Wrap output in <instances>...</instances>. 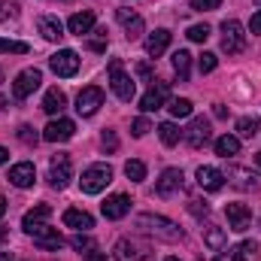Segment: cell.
I'll return each mask as SVG.
<instances>
[{
  "mask_svg": "<svg viewBox=\"0 0 261 261\" xmlns=\"http://www.w3.org/2000/svg\"><path fill=\"white\" fill-rule=\"evenodd\" d=\"M134 225H137V231H143V234H149V237H155V240H164V243H176V240H182V228H179L176 222L164 219V216L143 213V216H137Z\"/></svg>",
  "mask_w": 261,
  "mask_h": 261,
  "instance_id": "6da1fadb",
  "label": "cell"
},
{
  "mask_svg": "<svg viewBox=\"0 0 261 261\" xmlns=\"http://www.w3.org/2000/svg\"><path fill=\"white\" fill-rule=\"evenodd\" d=\"M110 182H113V167H110V164H91V167L82 173L79 189H82L85 195H97V192H103Z\"/></svg>",
  "mask_w": 261,
  "mask_h": 261,
  "instance_id": "7a4b0ae2",
  "label": "cell"
},
{
  "mask_svg": "<svg viewBox=\"0 0 261 261\" xmlns=\"http://www.w3.org/2000/svg\"><path fill=\"white\" fill-rule=\"evenodd\" d=\"M222 49L228 55H240L246 49V34H243V24L237 18H225L222 21Z\"/></svg>",
  "mask_w": 261,
  "mask_h": 261,
  "instance_id": "3957f363",
  "label": "cell"
},
{
  "mask_svg": "<svg viewBox=\"0 0 261 261\" xmlns=\"http://www.w3.org/2000/svg\"><path fill=\"white\" fill-rule=\"evenodd\" d=\"M110 85H113V91H116V97L119 100H134V94H137V85H134V79H130L128 73L122 70V61L119 58H113L110 61Z\"/></svg>",
  "mask_w": 261,
  "mask_h": 261,
  "instance_id": "277c9868",
  "label": "cell"
},
{
  "mask_svg": "<svg viewBox=\"0 0 261 261\" xmlns=\"http://www.w3.org/2000/svg\"><path fill=\"white\" fill-rule=\"evenodd\" d=\"M40 82H43V73H40L37 67H28V70H21V73L15 76V82H12V97H15V100H24V97H31V94L40 88Z\"/></svg>",
  "mask_w": 261,
  "mask_h": 261,
  "instance_id": "5b68a950",
  "label": "cell"
},
{
  "mask_svg": "<svg viewBox=\"0 0 261 261\" xmlns=\"http://www.w3.org/2000/svg\"><path fill=\"white\" fill-rule=\"evenodd\" d=\"M70 176H73V170H70V155H67V152L52 155V161H49V182H52V189H67Z\"/></svg>",
  "mask_w": 261,
  "mask_h": 261,
  "instance_id": "8992f818",
  "label": "cell"
},
{
  "mask_svg": "<svg viewBox=\"0 0 261 261\" xmlns=\"http://www.w3.org/2000/svg\"><path fill=\"white\" fill-rule=\"evenodd\" d=\"M170 97V82H161V79H155V85L140 97V110L143 113H155V110H161L164 107V100Z\"/></svg>",
  "mask_w": 261,
  "mask_h": 261,
  "instance_id": "52a82bcc",
  "label": "cell"
},
{
  "mask_svg": "<svg viewBox=\"0 0 261 261\" xmlns=\"http://www.w3.org/2000/svg\"><path fill=\"white\" fill-rule=\"evenodd\" d=\"M100 107H103V91L97 85H85L76 97V113L79 116H94Z\"/></svg>",
  "mask_w": 261,
  "mask_h": 261,
  "instance_id": "ba28073f",
  "label": "cell"
},
{
  "mask_svg": "<svg viewBox=\"0 0 261 261\" xmlns=\"http://www.w3.org/2000/svg\"><path fill=\"white\" fill-rule=\"evenodd\" d=\"M225 216H228V228L243 234L252 225V210L246 203H225Z\"/></svg>",
  "mask_w": 261,
  "mask_h": 261,
  "instance_id": "9c48e42d",
  "label": "cell"
},
{
  "mask_svg": "<svg viewBox=\"0 0 261 261\" xmlns=\"http://www.w3.org/2000/svg\"><path fill=\"white\" fill-rule=\"evenodd\" d=\"M49 67L58 73V76H76L79 73V55L73 52V49H61V52H55L52 58H49Z\"/></svg>",
  "mask_w": 261,
  "mask_h": 261,
  "instance_id": "30bf717a",
  "label": "cell"
},
{
  "mask_svg": "<svg viewBox=\"0 0 261 261\" xmlns=\"http://www.w3.org/2000/svg\"><path fill=\"white\" fill-rule=\"evenodd\" d=\"M225 179H231V186L240 189V192H258L261 189V176L252 173V170H246V167H228Z\"/></svg>",
  "mask_w": 261,
  "mask_h": 261,
  "instance_id": "8fae6325",
  "label": "cell"
},
{
  "mask_svg": "<svg viewBox=\"0 0 261 261\" xmlns=\"http://www.w3.org/2000/svg\"><path fill=\"white\" fill-rule=\"evenodd\" d=\"M73 134H76V125H73L70 119H52V122L43 128V140H46V143H67Z\"/></svg>",
  "mask_w": 261,
  "mask_h": 261,
  "instance_id": "7c38bea8",
  "label": "cell"
},
{
  "mask_svg": "<svg viewBox=\"0 0 261 261\" xmlns=\"http://www.w3.org/2000/svg\"><path fill=\"white\" fill-rule=\"evenodd\" d=\"M182 179H186V176H182V170H179V167H167V170L161 173V179L155 182V195H158V197H170L173 192H179V189H182Z\"/></svg>",
  "mask_w": 261,
  "mask_h": 261,
  "instance_id": "4fadbf2b",
  "label": "cell"
},
{
  "mask_svg": "<svg viewBox=\"0 0 261 261\" xmlns=\"http://www.w3.org/2000/svg\"><path fill=\"white\" fill-rule=\"evenodd\" d=\"M210 137H213V130H210V122H206V119H195V122L189 125V130L182 134V140H186L192 149H203V146L210 143Z\"/></svg>",
  "mask_w": 261,
  "mask_h": 261,
  "instance_id": "5bb4252c",
  "label": "cell"
},
{
  "mask_svg": "<svg viewBox=\"0 0 261 261\" xmlns=\"http://www.w3.org/2000/svg\"><path fill=\"white\" fill-rule=\"evenodd\" d=\"M31 237H34V246H40V249H46V252H58V249L64 246V237L58 234V228H49V225H43V228L34 231Z\"/></svg>",
  "mask_w": 261,
  "mask_h": 261,
  "instance_id": "9a60e30c",
  "label": "cell"
},
{
  "mask_svg": "<svg viewBox=\"0 0 261 261\" xmlns=\"http://www.w3.org/2000/svg\"><path fill=\"white\" fill-rule=\"evenodd\" d=\"M52 216V206L49 203H37L34 210H28L24 213V219H21V228L28 231V234H34V231H40L43 225H46V219Z\"/></svg>",
  "mask_w": 261,
  "mask_h": 261,
  "instance_id": "2e32d148",
  "label": "cell"
},
{
  "mask_svg": "<svg viewBox=\"0 0 261 261\" xmlns=\"http://www.w3.org/2000/svg\"><path fill=\"white\" fill-rule=\"evenodd\" d=\"M94 21H97V15H94L91 9H82V12H73V15H70L67 28H70V34L85 37V34H91V31H94Z\"/></svg>",
  "mask_w": 261,
  "mask_h": 261,
  "instance_id": "e0dca14e",
  "label": "cell"
},
{
  "mask_svg": "<svg viewBox=\"0 0 261 261\" xmlns=\"http://www.w3.org/2000/svg\"><path fill=\"white\" fill-rule=\"evenodd\" d=\"M100 210H103V216L113 219V222H116V219H125V216L130 213V197L128 195H113V197L103 200Z\"/></svg>",
  "mask_w": 261,
  "mask_h": 261,
  "instance_id": "ac0fdd59",
  "label": "cell"
},
{
  "mask_svg": "<svg viewBox=\"0 0 261 261\" xmlns=\"http://www.w3.org/2000/svg\"><path fill=\"white\" fill-rule=\"evenodd\" d=\"M167 46H170V31L167 28H158L155 34L146 37V55L149 58H161L167 52Z\"/></svg>",
  "mask_w": 261,
  "mask_h": 261,
  "instance_id": "d6986e66",
  "label": "cell"
},
{
  "mask_svg": "<svg viewBox=\"0 0 261 261\" xmlns=\"http://www.w3.org/2000/svg\"><path fill=\"white\" fill-rule=\"evenodd\" d=\"M34 179H37V170H34L31 161H21V164H15V167L9 170V182H12L15 189H31Z\"/></svg>",
  "mask_w": 261,
  "mask_h": 261,
  "instance_id": "ffe728a7",
  "label": "cell"
},
{
  "mask_svg": "<svg viewBox=\"0 0 261 261\" xmlns=\"http://www.w3.org/2000/svg\"><path fill=\"white\" fill-rule=\"evenodd\" d=\"M197 186H200L203 192H222L225 173L216 170V167H197Z\"/></svg>",
  "mask_w": 261,
  "mask_h": 261,
  "instance_id": "44dd1931",
  "label": "cell"
},
{
  "mask_svg": "<svg viewBox=\"0 0 261 261\" xmlns=\"http://www.w3.org/2000/svg\"><path fill=\"white\" fill-rule=\"evenodd\" d=\"M116 18L125 24V31H128V40H140L143 37V18L134 12V9H116Z\"/></svg>",
  "mask_w": 261,
  "mask_h": 261,
  "instance_id": "7402d4cb",
  "label": "cell"
},
{
  "mask_svg": "<svg viewBox=\"0 0 261 261\" xmlns=\"http://www.w3.org/2000/svg\"><path fill=\"white\" fill-rule=\"evenodd\" d=\"M37 28H40V34H43V40H49V43H58V40L64 37V24H61L55 15H40V18H37Z\"/></svg>",
  "mask_w": 261,
  "mask_h": 261,
  "instance_id": "603a6c76",
  "label": "cell"
},
{
  "mask_svg": "<svg viewBox=\"0 0 261 261\" xmlns=\"http://www.w3.org/2000/svg\"><path fill=\"white\" fill-rule=\"evenodd\" d=\"M67 107V94L61 88H49L46 91V97H43V113H49V116H61Z\"/></svg>",
  "mask_w": 261,
  "mask_h": 261,
  "instance_id": "cb8c5ba5",
  "label": "cell"
},
{
  "mask_svg": "<svg viewBox=\"0 0 261 261\" xmlns=\"http://www.w3.org/2000/svg\"><path fill=\"white\" fill-rule=\"evenodd\" d=\"M64 225L67 228H76V231H88V228H94V219H91L85 210L70 206V210L64 213Z\"/></svg>",
  "mask_w": 261,
  "mask_h": 261,
  "instance_id": "d4e9b609",
  "label": "cell"
},
{
  "mask_svg": "<svg viewBox=\"0 0 261 261\" xmlns=\"http://www.w3.org/2000/svg\"><path fill=\"white\" fill-rule=\"evenodd\" d=\"M113 255H116V261H140L143 258V249L134 240H119L116 249H113Z\"/></svg>",
  "mask_w": 261,
  "mask_h": 261,
  "instance_id": "484cf974",
  "label": "cell"
},
{
  "mask_svg": "<svg viewBox=\"0 0 261 261\" xmlns=\"http://www.w3.org/2000/svg\"><path fill=\"white\" fill-rule=\"evenodd\" d=\"M173 70H176L179 82H189V76H192V55H189L186 49L173 52Z\"/></svg>",
  "mask_w": 261,
  "mask_h": 261,
  "instance_id": "4316f807",
  "label": "cell"
},
{
  "mask_svg": "<svg viewBox=\"0 0 261 261\" xmlns=\"http://www.w3.org/2000/svg\"><path fill=\"white\" fill-rule=\"evenodd\" d=\"M237 152H240V137L225 134V137H219V140H216V155L231 158V155H237Z\"/></svg>",
  "mask_w": 261,
  "mask_h": 261,
  "instance_id": "83f0119b",
  "label": "cell"
},
{
  "mask_svg": "<svg viewBox=\"0 0 261 261\" xmlns=\"http://www.w3.org/2000/svg\"><path fill=\"white\" fill-rule=\"evenodd\" d=\"M237 134H240V137H246V140L258 137V134H261V119H255V116H243V119L237 122Z\"/></svg>",
  "mask_w": 261,
  "mask_h": 261,
  "instance_id": "f1b7e54d",
  "label": "cell"
},
{
  "mask_svg": "<svg viewBox=\"0 0 261 261\" xmlns=\"http://www.w3.org/2000/svg\"><path fill=\"white\" fill-rule=\"evenodd\" d=\"M158 137H161V143H164V146H176V143H179V137H182V130L176 128L173 122H164V125H158Z\"/></svg>",
  "mask_w": 261,
  "mask_h": 261,
  "instance_id": "f546056e",
  "label": "cell"
},
{
  "mask_svg": "<svg viewBox=\"0 0 261 261\" xmlns=\"http://www.w3.org/2000/svg\"><path fill=\"white\" fill-rule=\"evenodd\" d=\"M167 110H170V116H176V119H189V116H192V100H189V97H173Z\"/></svg>",
  "mask_w": 261,
  "mask_h": 261,
  "instance_id": "4dcf8cb0",
  "label": "cell"
},
{
  "mask_svg": "<svg viewBox=\"0 0 261 261\" xmlns=\"http://www.w3.org/2000/svg\"><path fill=\"white\" fill-rule=\"evenodd\" d=\"M203 240H206V246H210V249H216V252H219V249H225V231H222V228H213V225H210Z\"/></svg>",
  "mask_w": 261,
  "mask_h": 261,
  "instance_id": "1f68e13d",
  "label": "cell"
},
{
  "mask_svg": "<svg viewBox=\"0 0 261 261\" xmlns=\"http://www.w3.org/2000/svg\"><path fill=\"white\" fill-rule=\"evenodd\" d=\"M125 176H128L130 182H143L146 179V164L143 161H128L125 164Z\"/></svg>",
  "mask_w": 261,
  "mask_h": 261,
  "instance_id": "d6a6232c",
  "label": "cell"
},
{
  "mask_svg": "<svg viewBox=\"0 0 261 261\" xmlns=\"http://www.w3.org/2000/svg\"><path fill=\"white\" fill-rule=\"evenodd\" d=\"M0 52H6V55H28V43H18V40H3V37H0Z\"/></svg>",
  "mask_w": 261,
  "mask_h": 261,
  "instance_id": "836d02e7",
  "label": "cell"
},
{
  "mask_svg": "<svg viewBox=\"0 0 261 261\" xmlns=\"http://www.w3.org/2000/svg\"><path fill=\"white\" fill-rule=\"evenodd\" d=\"M186 37H189L192 43H206V37H210V24H192V28L186 31Z\"/></svg>",
  "mask_w": 261,
  "mask_h": 261,
  "instance_id": "e575fe53",
  "label": "cell"
},
{
  "mask_svg": "<svg viewBox=\"0 0 261 261\" xmlns=\"http://www.w3.org/2000/svg\"><path fill=\"white\" fill-rule=\"evenodd\" d=\"M94 34H97V37H91V40H88V49H91V52H107V43H110V40H107V31H103V28H97Z\"/></svg>",
  "mask_w": 261,
  "mask_h": 261,
  "instance_id": "d590c367",
  "label": "cell"
},
{
  "mask_svg": "<svg viewBox=\"0 0 261 261\" xmlns=\"http://www.w3.org/2000/svg\"><path fill=\"white\" fill-rule=\"evenodd\" d=\"M216 64H219V58H216L213 52H203V55L197 58V67H200V73H213V70H216Z\"/></svg>",
  "mask_w": 261,
  "mask_h": 261,
  "instance_id": "8d00e7d4",
  "label": "cell"
},
{
  "mask_svg": "<svg viewBox=\"0 0 261 261\" xmlns=\"http://www.w3.org/2000/svg\"><path fill=\"white\" fill-rule=\"evenodd\" d=\"M18 140H21L24 146H37L40 137H37V130L31 128V125H21V128H18Z\"/></svg>",
  "mask_w": 261,
  "mask_h": 261,
  "instance_id": "74e56055",
  "label": "cell"
},
{
  "mask_svg": "<svg viewBox=\"0 0 261 261\" xmlns=\"http://www.w3.org/2000/svg\"><path fill=\"white\" fill-rule=\"evenodd\" d=\"M18 15V0H3L0 3V18L6 21V18H15Z\"/></svg>",
  "mask_w": 261,
  "mask_h": 261,
  "instance_id": "f35d334b",
  "label": "cell"
},
{
  "mask_svg": "<svg viewBox=\"0 0 261 261\" xmlns=\"http://www.w3.org/2000/svg\"><path fill=\"white\" fill-rule=\"evenodd\" d=\"M222 0H192V9L195 12H210V9H219Z\"/></svg>",
  "mask_w": 261,
  "mask_h": 261,
  "instance_id": "ab89813d",
  "label": "cell"
},
{
  "mask_svg": "<svg viewBox=\"0 0 261 261\" xmlns=\"http://www.w3.org/2000/svg\"><path fill=\"white\" fill-rule=\"evenodd\" d=\"M100 143H103V149H107V152H116V149H119V137H116V130H103Z\"/></svg>",
  "mask_w": 261,
  "mask_h": 261,
  "instance_id": "60d3db41",
  "label": "cell"
},
{
  "mask_svg": "<svg viewBox=\"0 0 261 261\" xmlns=\"http://www.w3.org/2000/svg\"><path fill=\"white\" fill-rule=\"evenodd\" d=\"M130 134H134V137H146V134H149V119H143V116H140V119H134Z\"/></svg>",
  "mask_w": 261,
  "mask_h": 261,
  "instance_id": "b9f144b4",
  "label": "cell"
},
{
  "mask_svg": "<svg viewBox=\"0 0 261 261\" xmlns=\"http://www.w3.org/2000/svg\"><path fill=\"white\" fill-rule=\"evenodd\" d=\"M216 261H246V255H243L240 249H228V252L216 255Z\"/></svg>",
  "mask_w": 261,
  "mask_h": 261,
  "instance_id": "7bdbcfd3",
  "label": "cell"
},
{
  "mask_svg": "<svg viewBox=\"0 0 261 261\" xmlns=\"http://www.w3.org/2000/svg\"><path fill=\"white\" fill-rule=\"evenodd\" d=\"M70 246H73V249H91V237H85V234H76V237L70 240Z\"/></svg>",
  "mask_w": 261,
  "mask_h": 261,
  "instance_id": "ee69618b",
  "label": "cell"
},
{
  "mask_svg": "<svg viewBox=\"0 0 261 261\" xmlns=\"http://www.w3.org/2000/svg\"><path fill=\"white\" fill-rule=\"evenodd\" d=\"M189 210H192L195 216H206V213H210V206H206L203 200H189Z\"/></svg>",
  "mask_w": 261,
  "mask_h": 261,
  "instance_id": "f6af8a7d",
  "label": "cell"
},
{
  "mask_svg": "<svg viewBox=\"0 0 261 261\" xmlns=\"http://www.w3.org/2000/svg\"><path fill=\"white\" fill-rule=\"evenodd\" d=\"M137 76H140V79H152V64H149V61H140V64H137Z\"/></svg>",
  "mask_w": 261,
  "mask_h": 261,
  "instance_id": "bcb514c9",
  "label": "cell"
},
{
  "mask_svg": "<svg viewBox=\"0 0 261 261\" xmlns=\"http://www.w3.org/2000/svg\"><path fill=\"white\" fill-rule=\"evenodd\" d=\"M249 31H252V34H261V9L252 15V21H249Z\"/></svg>",
  "mask_w": 261,
  "mask_h": 261,
  "instance_id": "7dc6e473",
  "label": "cell"
},
{
  "mask_svg": "<svg viewBox=\"0 0 261 261\" xmlns=\"http://www.w3.org/2000/svg\"><path fill=\"white\" fill-rule=\"evenodd\" d=\"M258 246H255V240H246V243H240V252L243 255H249V252H255Z\"/></svg>",
  "mask_w": 261,
  "mask_h": 261,
  "instance_id": "c3c4849f",
  "label": "cell"
},
{
  "mask_svg": "<svg viewBox=\"0 0 261 261\" xmlns=\"http://www.w3.org/2000/svg\"><path fill=\"white\" fill-rule=\"evenodd\" d=\"M82 261H107V255H103V252H88Z\"/></svg>",
  "mask_w": 261,
  "mask_h": 261,
  "instance_id": "681fc988",
  "label": "cell"
},
{
  "mask_svg": "<svg viewBox=\"0 0 261 261\" xmlns=\"http://www.w3.org/2000/svg\"><path fill=\"white\" fill-rule=\"evenodd\" d=\"M213 113H216V119H225V116H228V110H225L222 103H216V107H213Z\"/></svg>",
  "mask_w": 261,
  "mask_h": 261,
  "instance_id": "f907efd6",
  "label": "cell"
},
{
  "mask_svg": "<svg viewBox=\"0 0 261 261\" xmlns=\"http://www.w3.org/2000/svg\"><path fill=\"white\" fill-rule=\"evenodd\" d=\"M6 161H9V152H6V149L0 146V164H6Z\"/></svg>",
  "mask_w": 261,
  "mask_h": 261,
  "instance_id": "816d5d0a",
  "label": "cell"
},
{
  "mask_svg": "<svg viewBox=\"0 0 261 261\" xmlns=\"http://www.w3.org/2000/svg\"><path fill=\"white\" fill-rule=\"evenodd\" d=\"M3 216H6V197L0 195V219H3Z\"/></svg>",
  "mask_w": 261,
  "mask_h": 261,
  "instance_id": "f5cc1de1",
  "label": "cell"
},
{
  "mask_svg": "<svg viewBox=\"0 0 261 261\" xmlns=\"http://www.w3.org/2000/svg\"><path fill=\"white\" fill-rule=\"evenodd\" d=\"M6 240H9V231H6V228H0V243H6Z\"/></svg>",
  "mask_w": 261,
  "mask_h": 261,
  "instance_id": "db71d44e",
  "label": "cell"
},
{
  "mask_svg": "<svg viewBox=\"0 0 261 261\" xmlns=\"http://www.w3.org/2000/svg\"><path fill=\"white\" fill-rule=\"evenodd\" d=\"M0 261H12L9 258V252H0Z\"/></svg>",
  "mask_w": 261,
  "mask_h": 261,
  "instance_id": "11a10c76",
  "label": "cell"
},
{
  "mask_svg": "<svg viewBox=\"0 0 261 261\" xmlns=\"http://www.w3.org/2000/svg\"><path fill=\"white\" fill-rule=\"evenodd\" d=\"M255 161H258V167H261V152H258V155H255Z\"/></svg>",
  "mask_w": 261,
  "mask_h": 261,
  "instance_id": "9f6ffc18",
  "label": "cell"
},
{
  "mask_svg": "<svg viewBox=\"0 0 261 261\" xmlns=\"http://www.w3.org/2000/svg\"><path fill=\"white\" fill-rule=\"evenodd\" d=\"M0 85H3V70H0Z\"/></svg>",
  "mask_w": 261,
  "mask_h": 261,
  "instance_id": "6f0895ef",
  "label": "cell"
},
{
  "mask_svg": "<svg viewBox=\"0 0 261 261\" xmlns=\"http://www.w3.org/2000/svg\"><path fill=\"white\" fill-rule=\"evenodd\" d=\"M164 261H179V258H164Z\"/></svg>",
  "mask_w": 261,
  "mask_h": 261,
  "instance_id": "680465c9",
  "label": "cell"
},
{
  "mask_svg": "<svg viewBox=\"0 0 261 261\" xmlns=\"http://www.w3.org/2000/svg\"><path fill=\"white\" fill-rule=\"evenodd\" d=\"M258 3H261V0H258Z\"/></svg>",
  "mask_w": 261,
  "mask_h": 261,
  "instance_id": "91938a15",
  "label": "cell"
}]
</instances>
